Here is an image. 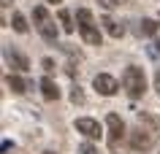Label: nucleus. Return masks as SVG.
I'll use <instances>...</instances> for the list:
<instances>
[{
  "instance_id": "nucleus-6",
  "label": "nucleus",
  "mask_w": 160,
  "mask_h": 154,
  "mask_svg": "<svg viewBox=\"0 0 160 154\" xmlns=\"http://www.w3.org/2000/svg\"><path fill=\"white\" fill-rule=\"evenodd\" d=\"M79 33L90 46H101V30L92 25V22H79Z\"/></svg>"
},
{
  "instance_id": "nucleus-9",
  "label": "nucleus",
  "mask_w": 160,
  "mask_h": 154,
  "mask_svg": "<svg viewBox=\"0 0 160 154\" xmlns=\"http://www.w3.org/2000/svg\"><path fill=\"white\" fill-rule=\"evenodd\" d=\"M41 92H43L46 100H57V97H60V89H57V84H54L52 78H43V81H41Z\"/></svg>"
},
{
  "instance_id": "nucleus-5",
  "label": "nucleus",
  "mask_w": 160,
  "mask_h": 154,
  "mask_svg": "<svg viewBox=\"0 0 160 154\" xmlns=\"http://www.w3.org/2000/svg\"><path fill=\"white\" fill-rule=\"evenodd\" d=\"M73 127L79 130L84 138H90V141H98V138H101V124H98L95 119H87V116H82V119H76Z\"/></svg>"
},
{
  "instance_id": "nucleus-20",
  "label": "nucleus",
  "mask_w": 160,
  "mask_h": 154,
  "mask_svg": "<svg viewBox=\"0 0 160 154\" xmlns=\"http://www.w3.org/2000/svg\"><path fill=\"white\" fill-rule=\"evenodd\" d=\"M155 89L160 92V68H158V73H155Z\"/></svg>"
},
{
  "instance_id": "nucleus-3",
  "label": "nucleus",
  "mask_w": 160,
  "mask_h": 154,
  "mask_svg": "<svg viewBox=\"0 0 160 154\" xmlns=\"http://www.w3.org/2000/svg\"><path fill=\"white\" fill-rule=\"evenodd\" d=\"M106 127H109V146H111V149H117L119 138L125 135V122H122V116L109 114V116H106Z\"/></svg>"
},
{
  "instance_id": "nucleus-12",
  "label": "nucleus",
  "mask_w": 160,
  "mask_h": 154,
  "mask_svg": "<svg viewBox=\"0 0 160 154\" xmlns=\"http://www.w3.org/2000/svg\"><path fill=\"white\" fill-rule=\"evenodd\" d=\"M38 30H41V35L46 38V41H57V25L54 22H43V25H38Z\"/></svg>"
},
{
  "instance_id": "nucleus-16",
  "label": "nucleus",
  "mask_w": 160,
  "mask_h": 154,
  "mask_svg": "<svg viewBox=\"0 0 160 154\" xmlns=\"http://www.w3.org/2000/svg\"><path fill=\"white\" fill-rule=\"evenodd\" d=\"M76 22H92V11L79 8V11H76Z\"/></svg>"
},
{
  "instance_id": "nucleus-15",
  "label": "nucleus",
  "mask_w": 160,
  "mask_h": 154,
  "mask_svg": "<svg viewBox=\"0 0 160 154\" xmlns=\"http://www.w3.org/2000/svg\"><path fill=\"white\" fill-rule=\"evenodd\" d=\"M33 22H35V25L49 22V14H46V8H43V6H35V8H33Z\"/></svg>"
},
{
  "instance_id": "nucleus-19",
  "label": "nucleus",
  "mask_w": 160,
  "mask_h": 154,
  "mask_svg": "<svg viewBox=\"0 0 160 154\" xmlns=\"http://www.w3.org/2000/svg\"><path fill=\"white\" fill-rule=\"evenodd\" d=\"M71 100H73V103H82V100H84V97H82V89H76V92L71 95Z\"/></svg>"
},
{
  "instance_id": "nucleus-8",
  "label": "nucleus",
  "mask_w": 160,
  "mask_h": 154,
  "mask_svg": "<svg viewBox=\"0 0 160 154\" xmlns=\"http://www.w3.org/2000/svg\"><path fill=\"white\" fill-rule=\"evenodd\" d=\"M6 57H8V62L17 70H30V60H27L25 54H19V51H6Z\"/></svg>"
},
{
  "instance_id": "nucleus-17",
  "label": "nucleus",
  "mask_w": 160,
  "mask_h": 154,
  "mask_svg": "<svg viewBox=\"0 0 160 154\" xmlns=\"http://www.w3.org/2000/svg\"><path fill=\"white\" fill-rule=\"evenodd\" d=\"M79 154H101V152H98L92 143H82L79 146Z\"/></svg>"
},
{
  "instance_id": "nucleus-14",
  "label": "nucleus",
  "mask_w": 160,
  "mask_h": 154,
  "mask_svg": "<svg viewBox=\"0 0 160 154\" xmlns=\"http://www.w3.org/2000/svg\"><path fill=\"white\" fill-rule=\"evenodd\" d=\"M11 27H14L17 33H27V19L22 16V14H14V19H11Z\"/></svg>"
},
{
  "instance_id": "nucleus-1",
  "label": "nucleus",
  "mask_w": 160,
  "mask_h": 154,
  "mask_svg": "<svg viewBox=\"0 0 160 154\" xmlns=\"http://www.w3.org/2000/svg\"><path fill=\"white\" fill-rule=\"evenodd\" d=\"M122 89H125L133 100H138V97L147 92V76H144V70L136 68V65L125 68V73H122Z\"/></svg>"
},
{
  "instance_id": "nucleus-11",
  "label": "nucleus",
  "mask_w": 160,
  "mask_h": 154,
  "mask_svg": "<svg viewBox=\"0 0 160 154\" xmlns=\"http://www.w3.org/2000/svg\"><path fill=\"white\" fill-rule=\"evenodd\" d=\"M6 84H8L11 89H14V92H17V95L27 92V81H25V78H22V76H14V73H11V76L6 78Z\"/></svg>"
},
{
  "instance_id": "nucleus-4",
  "label": "nucleus",
  "mask_w": 160,
  "mask_h": 154,
  "mask_svg": "<svg viewBox=\"0 0 160 154\" xmlns=\"http://www.w3.org/2000/svg\"><path fill=\"white\" fill-rule=\"evenodd\" d=\"M152 143H155V138H152L149 130H133L130 133V146H133L136 152H147V149H152Z\"/></svg>"
},
{
  "instance_id": "nucleus-7",
  "label": "nucleus",
  "mask_w": 160,
  "mask_h": 154,
  "mask_svg": "<svg viewBox=\"0 0 160 154\" xmlns=\"http://www.w3.org/2000/svg\"><path fill=\"white\" fill-rule=\"evenodd\" d=\"M101 25L106 27V33H109L111 38H122V33H125V27L119 25L114 16H103V19H101Z\"/></svg>"
},
{
  "instance_id": "nucleus-10",
  "label": "nucleus",
  "mask_w": 160,
  "mask_h": 154,
  "mask_svg": "<svg viewBox=\"0 0 160 154\" xmlns=\"http://www.w3.org/2000/svg\"><path fill=\"white\" fill-rule=\"evenodd\" d=\"M57 19H60V27H62V33H73V30H76L73 19H71V11L60 8V11H57Z\"/></svg>"
},
{
  "instance_id": "nucleus-21",
  "label": "nucleus",
  "mask_w": 160,
  "mask_h": 154,
  "mask_svg": "<svg viewBox=\"0 0 160 154\" xmlns=\"http://www.w3.org/2000/svg\"><path fill=\"white\" fill-rule=\"evenodd\" d=\"M49 3H60V0H49Z\"/></svg>"
},
{
  "instance_id": "nucleus-13",
  "label": "nucleus",
  "mask_w": 160,
  "mask_h": 154,
  "mask_svg": "<svg viewBox=\"0 0 160 154\" xmlns=\"http://www.w3.org/2000/svg\"><path fill=\"white\" fill-rule=\"evenodd\" d=\"M160 30V25L155 22V19H144L141 22V35H155Z\"/></svg>"
},
{
  "instance_id": "nucleus-18",
  "label": "nucleus",
  "mask_w": 160,
  "mask_h": 154,
  "mask_svg": "<svg viewBox=\"0 0 160 154\" xmlns=\"http://www.w3.org/2000/svg\"><path fill=\"white\" fill-rule=\"evenodd\" d=\"M41 68L46 70V73H52V70H54V60H49V57H46V60H41Z\"/></svg>"
},
{
  "instance_id": "nucleus-2",
  "label": "nucleus",
  "mask_w": 160,
  "mask_h": 154,
  "mask_svg": "<svg viewBox=\"0 0 160 154\" xmlns=\"http://www.w3.org/2000/svg\"><path fill=\"white\" fill-rule=\"evenodd\" d=\"M92 86H95V92L103 95V97H111V95H117L119 89V81L114 76H109V73H98V76L92 78Z\"/></svg>"
},
{
  "instance_id": "nucleus-22",
  "label": "nucleus",
  "mask_w": 160,
  "mask_h": 154,
  "mask_svg": "<svg viewBox=\"0 0 160 154\" xmlns=\"http://www.w3.org/2000/svg\"><path fill=\"white\" fill-rule=\"evenodd\" d=\"M46 154H54V152H46Z\"/></svg>"
}]
</instances>
